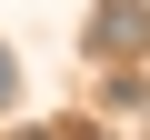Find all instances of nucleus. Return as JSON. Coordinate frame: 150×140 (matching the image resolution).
<instances>
[{
    "instance_id": "f257e3e1",
    "label": "nucleus",
    "mask_w": 150,
    "mask_h": 140,
    "mask_svg": "<svg viewBox=\"0 0 150 140\" xmlns=\"http://www.w3.org/2000/svg\"><path fill=\"white\" fill-rule=\"evenodd\" d=\"M80 50H90V60H130V50H150V0H100V10L80 20Z\"/></svg>"
},
{
    "instance_id": "f03ea898",
    "label": "nucleus",
    "mask_w": 150,
    "mask_h": 140,
    "mask_svg": "<svg viewBox=\"0 0 150 140\" xmlns=\"http://www.w3.org/2000/svg\"><path fill=\"white\" fill-rule=\"evenodd\" d=\"M10 90H20V60H10V50H0V110H10Z\"/></svg>"
},
{
    "instance_id": "7ed1b4c3",
    "label": "nucleus",
    "mask_w": 150,
    "mask_h": 140,
    "mask_svg": "<svg viewBox=\"0 0 150 140\" xmlns=\"http://www.w3.org/2000/svg\"><path fill=\"white\" fill-rule=\"evenodd\" d=\"M0 140H70V130H0Z\"/></svg>"
},
{
    "instance_id": "20e7f679",
    "label": "nucleus",
    "mask_w": 150,
    "mask_h": 140,
    "mask_svg": "<svg viewBox=\"0 0 150 140\" xmlns=\"http://www.w3.org/2000/svg\"><path fill=\"white\" fill-rule=\"evenodd\" d=\"M70 140H90V130H80V120H70Z\"/></svg>"
}]
</instances>
